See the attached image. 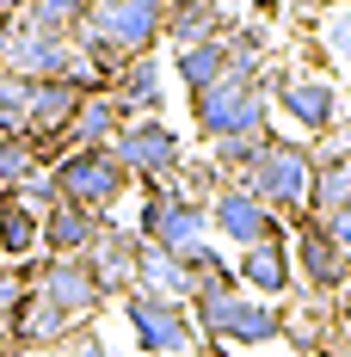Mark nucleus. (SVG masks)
Wrapping results in <instances>:
<instances>
[{
  "label": "nucleus",
  "mask_w": 351,
  "mask_h": 357,
  "mask_svg": "<svg viewBox=\"0 0 351 357\" xmlns=\"http://www.w3.org/2000/svg\"><path fill=\"white\" fill-rule=\"evenodd\" d=\"M191 321H197V339L228 345V351H234V345L259 351V345H278L283 339V308L265 302V296H246L241 284L204 289V296L191 302Z\"/></svg>",
  "instance_id": "nucleus-2"
},
{
  "label": "nucleus",
  "mask_w": 351,
  "mask_h": 357,
  "mask_svg": "<svg viewBox=\"0 0 351 357\" xmlns=\"http://www.w3.org/2000/svg\"><path fill=\"white\" fill-rule=\"evenodd\" d=\"M74 62L80 50L68 37H50L25 19H0V68L25 74V80H74Z\"/></svg>",
  "instance_id": "nucleus-9"
},
{
  "label": "nucleus",
  "mask_w": 351,
  "mask_h": 357,
  "mask_svg": "<svg viewBox=\"0 0 351 357\" xmlns=\"http://www.w3.org/2000/svg\"><path fill=\"white\" fill-rule=\"evenodd\" d=\"M74 326H80V321H68L50 296H37V289H31V296L19 302V314L6 321V351H13V357H19V351H62V339H68Z\"/></svg>",
  "instance_id": "nucleus-15"
},
{
  "label": "nucleus",
  "mask_w": 351,
  "mask_h": 357,
  "mask_svg": "<svg viewBox=\"0 0 351 357\" xmlns=\"http://www.w3.org/2000/svg\"><path fill=\"white\" fill-rule=\"evenodd\" d=\"M50 173H56L62 204H80V210H93V215H111L117 204H124V191L136 185L111 148H68Z\"/></svg>",
  "instance_id": "nucleus-7"
},
{
  "label": "nucleus",
  "mask_w": 351,
  "mask_h": 357,
  "mask_svg": "<svg viewBox=\"0 0 351 357\" xmlns=\"http://www.w3.org/2000/svg\"><path fill=\"white\" fill-rule=\"evenodd\" d=\"M87 13H93L87 0H25L19 19L37 25V31H50V37H68V43H74V37L87 31Z\"/></svg>",
  "instance_id": "nucleus-24"
},
{
  "label": "nucleus",
  "mask_w": 351,
  "mask_h": 357,
  "mask_svg": "<svg viewBox=\"0 0 351 357\" xmlns=\"http://www.w3.org/2000/svg\"><path fill=\"white\" fill-rule=\"evenodd\" d=\"M136 247H142L136 228L105 215L99 241L87 247V265H93V278H99V289H105V302H117V296H130V289H136Z\"/></svg>",
  "instance_id": "nucleus-14"
},
{
  "label": "nucleus",
  "mask_w": 351,
  "mask_h": 357,
  "mask_svg": "<svg viewBox=\"0 0 351 357\" xmlns=\"http://www.w3.org/2000/svg\"><path fill=\"white\" fill-rule=\"evenodd\" d=\"M136 289L167 296V302H185V308H191V296H197L191 271H185V259L167 252V247H154V241H142V247H136Z\"/></svg>",
  "instance_id": "nucleus-18"
},
{
  "label": "nucleus",
  "mask_w": 351,
  "mask_h": 357,
  "mask_svg": "<svg viewBox=\"0 0 351 357\" xmlns=\"http://www.w3.org/2000/svg\"><path fill=\"white\" fill-rule=\"evenodd\" d=\"M62 357H111V351H105V339H99V326L80 321L68 339H62Z\"/></svg>",
  "instance_id": "nucleus-34"
},
{
  "label": "nucleus",
  "mask_w": 351,
  "mask_h": 357,
  "mask_svg": "<svg viewBox=\"0 0 351 357\" xmlns=\"http://www.w3.org/2000/svg\"><path fill=\"white\" fill-rule=\"evenodd\" d=\"M31 86L37 80L0 68V136H25L31 130Z\"/></svg>",
  "instance_id": "nucleus-26"
},
{
  "label": "nucleus",
  "mask_w": 351,
  "mask_h": 357,
  "mask_svg": "<svg viewBox=\"0 0 351 357\" xmlns=\"http://www.w3.org/2000/svg\"><path fill=\"white\" fill-rule=\"evenodd\" d=\"M265 86H271V105L302 130V136H327V130H339L345 123V93H339V80L333 74H315V68H265Z\"/></svg>",
  "instance_id": "nucleus-4"
},
{
  "label": "nucleus",
  "mask_w": 351,
  "mask_h": 357,
  "mask_svg": "<svg viewBox=\"0 0 351 357\" xmlns=\"http://www.w3.org/2000/svg\"><path fill=\"white\" fill-rule=\"evenodd\" d=\"M105 93L124 105V117H160V105H167V68L154 56H136V62H124L111 74Z\"/></svg>",
  "instance_id": "nucleus-16"
},
{
  "label": "nucleus",
  "mask_w": 351,
  "mask_h": 357,
  "mask_svg": "<svg viewBox=\"0 0 351 357\" xmlns=\"http://www.w3.org/2000/svg\"><path fill=\"white\" fill-rule=\"evenodd\" d=\"M37 167H43V154L31 148V136H0V197H13Z\"/></svg>",
  "instance_id": "nucleus-27"
},
{
  "label": "nucleus",
  "mask_w": 351,
  "mask_h": 357,
  "mask_svg": "<svg viewBox=\"0 0 351 357\" xmlns=\"http://www.w3.org/2000/svg\"><path fill=\"white\" fill-rule=\"evenodd\" d=\"M173 74H179L185 93H204L210 80H222V74H228V50H222V37H204V43L173 50Z\"/></svg>",
  "instance_id": "nucleus-23"
},
{
  "label": "nucleus",
  "mask_w": 351,
  "mask_h": 357,
  "mask_svg": "<svg viewBox=\"0 0 351 357\" xmlns=\"http://www.w3.org/2000/svg\"><path fill=\"white\" fill-rule=\"evenodd\" d=\"M283 308V339H290V357H315L327 326H333V302L320 296H302V302H278Z\"/></svg>",
  "instance_id": "nucleus-21"
},
{
  "label": "nucleus",
  "mask_w": 351,
  "mask_h": 357,
  "mask_svg": "<svg viewBox=\"0 0 351 357\" xmlns=\"http://www.w3.org/2000/svg\"><path fill=\"white\" fill-rule=\"evenodd\" d=\"M185 271H191V284H197V296H204V289H228V284H234V271H228V259H222V252H216L210 241H204V247H191V252H185ZM197 296H191V302H197Z\"/></svg>",
  "instance_id": "nucleus-30"
},
{
  "label": "nucleus",
  "mask_w": 351,
  "mask_h": 357,
  "mask_svg": "<svg viewBox=\"0 0 351 357\" xmlns=\"http://www.w3.org/2000/svg\"><path fill=\"white\" fill-rule=\"evenodd\" d=\"M117 314H124V326H130L142 357H191L197 351V321H191L185 302L130 289V296H117Z\"/></svg>",
  "instance_id": "nucleus-5"
},
{
  "label": "nucleus",
  "mask_w": 351,
  "mask_h": 357,
  "mask_svg": "<svg viewBox=\"0 0 351 357\" xmlns=\"http://www.w3.org/2000/svg\"><path fill=\"white\" fill-rule=\"evenodd\" d=\"M99 228H105V215L80 210V204H56V210H43V252L50 259H87Z\"/></svg>",
  "instance_id": "nucleus-17"
},
{
  "label": "nucleus",
  "mask_w": 351,
  "mask_h": 357,
  "mask_svg": "<svg viewBox=\"0 0 351 357\" xmlns=\"http://www.w3.org/2000/svg\"><path fill=\"white\" fill-rule=\"evenodd\" d=\"M241 185L271 215L302 222V215H308V191H315V148H308V142H290V136H271L265 154L241 173Z\"/></svg>",
  "instance_id": "nucleus-3"
},
{
  "label": "nucleus",
  "mask_w": 351,
  "mask_h": 357,
  "mask_svg": "<svg viewBox=\"0 0 351 357\" xmlns=\"http://www.w3.org/2000/svg\"><path fill=\"white\" fill-rule=\"evenodd\" d=\"M31 296V265H0V333L19 314V302Z\"/></svg>",
  "instance_id": "nucleus-32"
},
{
  "label": "nucleus",
  "mask_w": 351,
  "mask_h": 357,
  "mask_svg": "<svg viewBox=\"0 0 351 357\" xmlns=\"http://www.w3.org/2000/svg\"><path fill=\"white\" fill-rule=\"evenodd\" d=\"M315 357H351V321H333V326H327V339H320Z\"/></svg>",
  "instance_id": "nucleus-35"
},
{
  "label": "nucleus",
  "mask_w": 351,
  "mask_h": 357,
  "mask_svg": "<svg viewBox=\"0 0 351 357\" xmlns=\"http://www.w3.org/2000/svg\"><path fill=\"white\" fill-rule=\"evenodd\" d=\"M210 357H234V351H228V345H216V351H210Z\"/></svg>",
  "instance_id": "nucleus-39"
},
{
  "label": "nucleus",
  "mask_w": 351,
  "mask_h": 357,
  "mask_svg": "<svg viewBox=\"0 0 351 357\" xmlns=\"http://www.w3.org/2000/svg\"><path fill=\"white\" fill-rule=\"evenodd\" d=\"M130 228H136L142 241H154V247H167V252L185 259L191 247H204V241H210V210H204V204H191L173 178H167V185H142V210H136Z\"/></svg>",
  "instance_id": "nucleus-6"
},
{
  "label": "nucleus",
  "mask_w": 351,
  "mask_h": 357,
  "mask_svg": "<svg viewBox=\"0 0 351 357\" xmlns=\"http://www.w3.org/2000/svg\"><path fill=\"white\" fill-rule=\"evenodd\" d=\"M111 154L124 160V173L136 178V185H167V178L185 167V142H179V130L167 117H130V123L117 130Z\"/></svg>",
  "instance_id": "nucleus-8"
},
{
  "label": "nucleus",
  "mask_w": 351,
  "mask_h": 357,
  "mask_svg": "<svg viewBox=\"0 0 351 357\" xmlns=\"http://www.w3.org/2000/svg\"><path fill=\"white\" fill-rule=\"evenodd\" d=\"M234 284L246 296H265V302H283L296 289V259H290V234H271L259 247H241V265H234Z\"/></svg>",
  "instance_id": "nucleus-13"
},
{
  "label": "nucleus",
  "mask_w": 351,
  "mask_h": 357,
  "mask_svg": "<svg viewBox=\"0 0 351 357\" xmlns=\"http://www.w3.org/2000/svg\"><path fill=\"white\" fill-rule=\"evenodd\" d=\"M278 228H283V222L246 191L241 178H228V185L210 197V234H222L228 247H259V241H271Z\"/></svg>",
  "instance_id": "nucleus-12"
},
{
  "label": "nucleus",
  "mask_w": 351,
  "mask_h": 357,
  "mask_svg": "<svg viewBox=\"0 0 351 357\" xmlns=\"http://www.w3.org/2000/svg\"><path fill=\"white\" fill-rule=\"evenodd\" d=\"M265 142H271V130H241V136H222V142H210V160L222 167V173L241 178L259 154H265Z\"/></svg>",
  "instance_id": "nucleus-28"
},
{
  "label": "nucleus",
  "mask_w": 351,
  "mask_h": 357,
  "mask_svg": "<svg viewBox=\"0 0 351 357\" xmlns=\"http://www.w3.org/2000/svg\"><path fill=\"white\" fill-rule=\"evenodd\" d=\"M13 197H19V204H25V210H56V204H62V191H56V173H50V167H37L31 178H25V185H19V191H13Z\"/></svg>",
  "instance_id": "nucleus-33"
},
{
  "label": "nucleus",
  "mask_w": 351,
  "mask_h": 357,
  "mask_svg": "<svg viewBox=\"0 0 351 357\" xmlns=\"http://www.w3.org/2000/svg\"><path fill=\"white\" fill-rule=\"evenodd\" d=\"M222 31H228L222 0H167V31H160L167 50H185V43H204V37H222Z\"/></svg>",
  "instance_id": "nucleus-19"
},
{
  "label": "nucleus",
  "mask_w": 351,
  "mask_h": 357,
  "mask_svg": "<svg viewBox=\"0 0 351 357\" xmlns=\"http://www.w3.org/2000/svg\"><path fill=\"white\" fill-rule=\"evenodd\" d=\"M290 259H296V284L308 289V296H320V302H333V296L351 284V259L333 247V234L320 228L315 215L296 222V234H290Z\"/></svg>",
  "instance_id": "nucleus-10"
},
{
  "label": "nucleus",
  "mask_w": 351,
  "mask_h": 357,
  "mask_svg": "<svg viewBox=\"0 0 351 357\" xmlns=\"http://www.w3.org/2000/svg\"><path fill=\"white\" fill-rule=\"evenodd\" d=\"M124 123H130V117H124V105H117L105 86H99V93H87V99H80V111H74L68 148H111Z\"/></svg>",
  "instance_id": "nucleus-20"
},
{
  "label": "nucleus",
  "mask_w": 351,
  "mask_h": 357,
  "mask_svg": "<svg viewBox=\"0 0 351 357\" xmlns=\"http://www.w3.org/2000/svg\"><path fill=\"white\" fill-rule=\"evenodd\" d=\"M302 6H315V13H333V6H351V0H302Z\"/></svg>",
  "instance_id": "nucleus-37"
},
{
  "label": "nucleus",
  "mask_w": 351,
  "mask_h": 357,
  "mask_svg": "<svg viewBox=\"0 0 351 357\" xmlns=\"http://www.w3.org/2000/svg\"><path fill=\"white\" fill-rule=\"evenodd\" d=\"M173 185L185 191V197H191V204H204V210H210V197L222 191V185H228V173H222L216 160H185V167L173 173Z\"/></svg>",
  "instance_id": "nucleus-31"
},
{
  "label": "nucleus",
  "mask_w": 351,
  "mask_h": 357,
  "mask_svg": "<svg viewBox=\"0 0 351 357\" xmlns=\"http://www.w3.org/2000/svg\"><path fill=\"white\" fill-rule=\"evenodd\" d=\"M25 13V0H0V19H19Z\"/></svg>",
  "instance_id": "nucleus-36"
},
{
  "label": "nucleus",
  "mask_w": 351,
  "mask_h": 357,
  "mask_svg": "<svg viewBox=\"0 0 351 357\" xmlns=\"http://www.w3.org/2000/svg\"><path fill=\"white\" fill-rule=\"evenodd\" d=\"M31 289L50 296L68 321H93V314L105 308V289H99V278H93L87 259H37L31 265Z\"/></svg>",
  "instance_id": "nucleus-11"
},
{
  "label": "nucleus",
  "mask_w": 351,
  "mask_h": 357,
  "mask_svg": "<svg viewBox=\"0 0 351 357\" xmlns=\"http://www.w3.org/2000/svg\"><path fill=\"white\" fill-rule=\"evenodd\" d=\"M31 252H43V215L25 210L19 197H0V259L25 265Z\"/></svg>",
  "instance_id": "nucleus-22"
},
{
  "label": "nucleus",
  "mask_w": 351,
  "mask_h": 357,
  "mask_svg": "<svg viewBox=\"0 0 351 357\" xmlns=\"http://www.w3.org/2000/svg\"><path fill=\"white\" fill-rule=\"evenodd\" d=\"M351 204V154L345 160H320L315 167V191H308V215H333V210H345Z\"/></svg>",
  "instance_id": "nucleus-25"
},
{
  "label": "nucleus",
  "mask_w": 351,
  "mask_h": 357,
  "mask_svg": "<svg viewBox=\"0 0 351 357\" xmlns=\"http://www.w3.org/2000/svg\"><path fill=\"white\" fill-rule=\"evenodd\" d=\"M191 123L204 142L241 136V130H271V86L265 68H228L204 93H191Z\"/></svg>",
  "instance_id": "nucleus-1"
},
{
  "label": "nucleus",
  "mask_w": 351,
  "mask_h": 357,
  "mask_svg": "<svg viewBox=\"0 0 351 357\" xmlns=\"http://www.w3.org/2000/svg\"><path fill=\"white\" fill-rule=\"evenodd\" d=\"M19 357H62V351H19Z\"/></svg>",
  "instance_id": "nucleus-38"
},
{
  "label": "nucleus",
  "mask_w": 351,
  "mask_h": 357,
  "mask_svg": "<svg viewBox=\"0 0 351 357\" xmlns=\"http://www.w3.org/2000/svg\"><path fill=\"white\" fill-rule=\"evenodd\" d=\"M315 50L333 62V68H345V74H351V6H333V13H320Z\"/></svg>",
  "instance_id": "nucleus-29"
}]
</instances>
